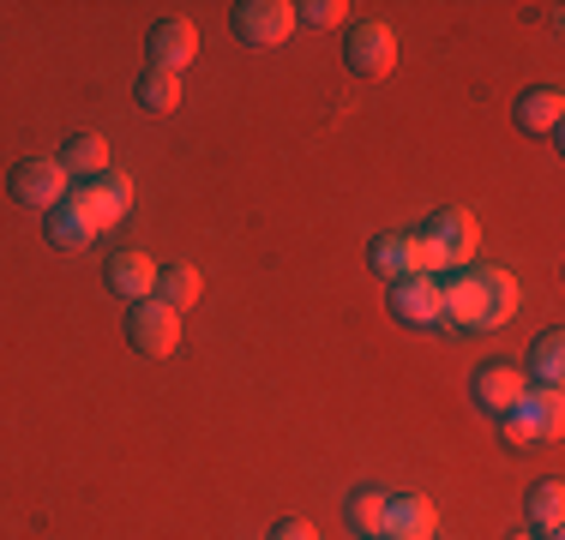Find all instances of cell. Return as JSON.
Masks as SVG:
<instances>
[{"label": "cell", "instance_id": "6da1fadb", "mask_svg": "<svg viewBox=\"0 0 565 540\" xmlns=\"http://www.w3.org/2000/svg\"><path fill=\"white\" fill-rule=\"evenodd\" d=\"M446 294V324L457 331H500L518 313V282L500 264H463L451 282H439Z\"/></svg>", "mask_w": 565, "mask_h": 540}, {"label": "cell", "instance_id": "7a4b0ae2", "mask_svg": "<svg viewBox=\"0 0 565 540\" xmlns=\"http://www.w3.org/2000/svg\"><path fill=\"white\" fill-rule=\"evenodd\" d=\"M476 216L463 205H446L427 216V228L415 235V277H439V270H463L476 264Z\"/></svg>", "mask_w": 565, "mask_h": 540}, {"label": "cell", "instance_id": "3957f363", "mask_svg": "<svg viewBox=\"0 0 565 540\" xmlns=\"http://www.w3.org/2000/svg\"><path fill=\"white\" fill-rule=\"evenodd\" d=\"M559 426H565L559 390H523L518 409L500 414V432H505L511 451H530V444H542V439H559Z\"/></svg>", "mask_w": 565, "mask_h": 540}, {"label": "cell", "instance_id": "277c9868", "mask_svg": "<svg viewBox=\"0 0 565 540\" xmlns=\"http://www.w3.org/2000/svg\"><path fill=\"white\" fill-rule=\"evenodd\" d=\"M66 205H78V216L103 235V228H115L120 216L132 210V181L120 169H109V174H97V181H78L73 193H66Z\"/></svg>", "mask_w": 565, "mask_h": 540}, {"label": "cell", "instance_id": "5b68a950", "mask_svg": "<svg viewBox=\"0 0 565 540\" xmlns=\"http://www.w3.org/2000/svg\"><path fill=\"white\" fill-rule=\"evenodd\" d=\"M343 61H349V73H355V78H392V66H397V36H392V24H380V19L349 24Z\"/></svg>", "mask_w": 565, "mask_h": 540}, {"label": "cell", "instance_id": "8992f818", "mask_svg": "<svg viewBox=\"0 0 565 540\" xmlns=\"http://www.w3.org/2000/svg\"><path fill=\"white\" fill-rule=\"evenodd\" d=\"M127 343L139 348V355H151V360L174 355V343H181V313L163 306L157 294H151V301H132L127 306Z\"/></svg>", "mask_w": 565, "mask_h": 540}, {"label": "cell", "instance_id": "52a82bcc", "mask_svg": "<svg viewBox=\"0 0 565 540\" xmlns=\"http://www.w3.org/2000/svg\"><path fill=\"white\" fill-rule=\"evenodd\" d=\"M228 24H235V36L247 48H277L282 36L295 31V7L289 0H241V7L228 12Z\"/></svg>", "mask_w": 565, "mask_h": 540}, {"label": "cell", "instance_id": "ba28073f", "mask_svg": "<svg viewBox=\"0 0 565 540\" xmlns=\"http://www.w3.org/2000/svg\"><path fill=\"white\" fill-rule=\"evenodd\" d=\"M12 198L19 205H31V210H55L61 198H66V169H61V156H24L19 169H12Z\"/></svg>", "mask_w": 565, "mask_h": 540}, {"label": "cell", "instance_id": "9c48e42d", "mask_svg": "<svg viewBox=\"0 0 565 540\" xmlns=\"http://www.w3.org/2000/svg\"><path fill=\"white\" fill-rule=\"evenodd\" d=\"M392 318L409 324V331H434V324H446L439 277H403V282H392Z\"/></svg>", "mask_w": 565, "mask_h": 540}, {"label": "cell", "instance_id": "30bf717a", "mask_svg": "<svg viewBox=\"0 0 565 540\" xmlns=\"http://www.w3.org/2000/svg\"><path fill=\"white\" fill-rule=\"evenodd\" d=\"M434 534H439V510L422 493L385 498V540H434Z\"/></svg>", "mask_w": 565, "mask_h": 540}, {"label": "cell", "instance_id": "8fae6325", "mask_svg": "<svg viewBox=\"0 0 565 540\" xmlns=\"http://www.w3.org/2000/svg\"><path fill=\"white\" fill-rule=\"evenodd\" d=\"M109 289L120 294V301H151L157 294V264L145 247H120L109 252Z\"/></svg>", "mask_w": 565, "mask_h": 540}, {"label": "cell", "instance_id": "7c38bea8", "mask_svg": "<svg viewBox=\"0 0 565 540\" xmlns=\"http://www.w3.org/2000/svg\"><path fill=\"white\" fill-rule=\"evenodd\" d=\"M469 390H476V402L488 414H511V409H518V397L530 390V378H523L518 367H500V360H493V367H481L476 378H469Z\"/></svg>", "mask_w": 565, "mask_h": 540}, {"label": "cell", "instance_id": "4fadbf2b", "mask_svg": "<svg viewBox=\"0 0 565 540\" xmlns=\"http://www.w3.org/2000/svg\"><path fill=\"white\" fill-rule=\"evenodd\" d=\"M193 54H199V31L186 19H163L151 31V66H163V73L181 78V66L193 61Z\"/></svg>", "mask_w": 565, "mask_h": 540}, {"label": "cell", "instance_id": "5bb4252c", "mask_svg": "<svg viewBox=\"0 0 565 540\" xmlns=\"http://www.w3.org/2000/svg\"><path fill=\"white\" fill-rule=\"evenodd\" d=\"M61 169H66V181H97V174H109V139L103 132H73V139L61 144Z\"/></svg>", "mask_w": 565, "mask_h": 540}, {"label": "cell", "instance_id": "9a60e30c", "mask_svg": "<svg viewBox=\"0 0 565 540\" xmlns=\"http://www.w3.org/2000/svg\"><path fill=\"white\" fill-rule=\"evenodd\" d=\"M559 115H565V97H559V85H535V90H523L518 108H511V120H518V132H554L559 127Z\"/></svg>", "mask_w": 565, "mask_h": 540}, {"label": "cell", "instance_id": "2e32d148", "mask_svg": "<svg viewBox=\"0 0 565 540\" xmlns=\"http://www.w3.org/2000/svg\"><path fill=\"white\" fill-rule=\"evenodd\" d=\"M43 228H49V240H55L61 252H85L90 240H97V228L78 216V205H66V198H61L55 210H43Z\"/></svg>", "mask_w": 565, "mask_h": 540}, {"label": "cell", "instance_id": "e0dca14e", "mask_svg": "<svg viewBox=\"0 0 565 540\" xmlns=\"http://www.w3.org/2000/svg\"><path fill=\"white\" fill-rule=\"evenodd\" d=\"M343 522H349L361 540L385 534V493H380V486H355V493L343 498Z\"/></svg>", "mask_w": 565, "mask_h": 540}, {"label": "cell", "instance_id": "ac0fdd59", "mask_svg": "<svg viewBox=\"0 0 565 540\" xmlns=\"http://www.w3.org/2000/svg\"><path fill=\"white\" fill-rule=\"evenodd\" d=\"M367 264L380 270V277H392V282L415 277V235H380L367 247Z\"/></svg>", "mask_w": 565, "mask_h": 540}, {"label": "cell", "instance_id": "d6986e66", "mask_svg": "<svg viewBox=\"0 0 565 540\" xmlns=\"http://www.w3.org/2000/svg\"><path fill=\"white\" fill-rule=\"evenodd\" d=\"M523 510H530V529L542 534V540H559V522H565V486H559V480H542V486L530 493V505H523Z\"/></svg>", "mask_w": 565, "mask_h": 540}, {"label": "cell", "instance_id": "ffe728a7", "mask_svg": "<svg viewBox=\"0 0 565 540\" xmlns=\"http://www.w3.org/2000/svg\"><path fill=\"white\" fill-rule=\"evenodd\" d=\"M559 372H565V336L559 331H542L530 348V378L535 390H559Z\"/></svg>", "mask_w": 565, "mask_h": 540}, {"label": "cell", "instance_id": "44dd1931", "mask_svg": "<svg viewBox=\"0 0 565 540\" xmlns=\"http://www.w3.org/2000/svg\"><path fill=\"white\" fill-rule=\"evenodd\" d=\"M199 294H205V277H199L193 264H169V270H157V301L174 306V313H181V306H193Z\"/></svg>", "mask_w": 565, "mask_h": 540}, {"label": "cell", "instance_id": "7402d4cb", "mask_svg": "<svg viewBox=\"0 0 565 540\" xmlns=\"http://www.w3.org/2000/svg\"><path fill=\"white\" fill-rule=\"evenodd\" d=\"M132 97H139V108H151V115H169V108L181 102V78L163 73V66H145L139 85H132Z\"/></svg>", "mask_w": 565, "mask_h": 540}, {"label": "cell", "instance_id": "603a6c76", "mask_svg": "<svg viewBox=\"0 0 565 540\" xmlns=\"http://www.w3.org/2000/svg\"><path fill=\"white\" fill-rule=\"evenodd\" d=\"M343 0H301V7H295V24H313V31H331V24L343 19Z\"/></svg>", "mask_w": 565, "mask_h": 540}, {"label": "cell", "instance_id": "cb8c5ba5", "mask_svg": "<svg viewBox=\"0 0 565 540\" xmlns=\"http://www.w3.org/2000/svg\"><path fill=\"white\" fill-rule=\"evenodd\" d=\"M265 540H319V534H313V522H307V517H282V522H271V534H265Z\"/></svg>", "mask_w": 565, "mask_h": 540}, {"label": "cell", "instance_id": "d4e9b609", "mask_svg": "<svg viewBox=\"0 0 565 540\" xmlns=\"http://www.w3.org/2000/svg\"><path fill=\"white\" fill-rule=\"evenodd\" d=\"M373 540H385V534H373Z\"/></svg>", "mask_w": 565, "mask_h": 540}, {"label": "cell", "instance_id": "484cf974", "mask_svg": "<svg viewBox=\"0 0 565 540\" xmlns=\"http://www.w3.org/2000/svg\"><path fill=\"white\" fill-rule=\"evenodd\" d=\"M523 540H530V534H523Z\"/></svg>", "mask_w": 565, "mask_h": 540}]
</instances>
